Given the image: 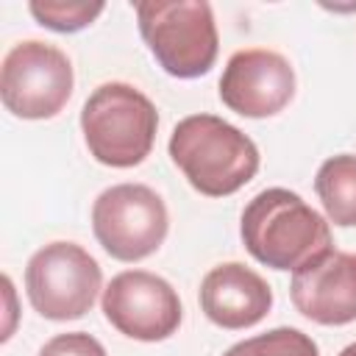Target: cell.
Returning a JSON list of instances; mask_svg holds the SVG:
<instances>
[{"label": "cell", "mask_w": 356, "mask_h": 356, "mask_svg": "<svg viewBox=\"0 0 356 356\" xmlns=\"http://www.w3.org/2000/svg\"><path fill=\"white\" fill-rule=\"evenodd\" d=\"M103 314L125 337L161 342L181 325L184 309L172 284L147 270H125L103 289Z\"/></svg>", "instance_id": "cell-8"}, {"label": "cell", "mask_w": 356, "mask_h": 356, "mask_svg": "<svg viewBox=\"0 0 356 356\" xmlns=\"http://www.w3.org/2000/svg\"><path fill=\"white\" fill-rule=\"evenodd\" d=\"M170 214L164 200L145 184H114L92 206V231L117 261H139L167 239Z\"/></svg>", "instance_id": "cell-6"}, {"label": "cell", "mask_w": 356, "mask_h": 356, "mask_svg": "<svg viewBox=\"0 0 356 356\" xmlns=\"http://www.w3.org/2000/svg\"><path fill=\"white\" fill-rule=\"evenodd\" d=\"M339 356H356V342H350L348 348H342V350H339Z\"/></svg>", "instance_id": "cell-17"}, {"label": "cell", "mask_w": 356, "mask_h": 356, "mask_svg": "<svg viewBox=\"0 0 356 356\" xmlns=\"http://www.w3.org/2000/svg\"><path fill=\"white\" fill-rule=\"evenodd\" d=\"M103 286V270L75 242H50L39 248L25 267V292L31 306L47 320H78Z\"/></svg>", "instance_id": "cell-5"}, {"label": "cell", "mask_w": 356, "mask_h": 356, "mask_svg": "<svg viewBox=\"0 0 356 356\" xmlns=\"http://www.w3.org/2000/svg\"><path fill=\"white\" fill-rule=\"evenodd\" d=\"M289 298L295 309L320 325L356 320V256L328 250L292 273Z\"/></svg>", "instance_id": "cell-10"}, {"label": "cell", "mask_w": 356, "mask_h": 356, "mask_svg": "<svg viewBox=\"0 0 356 356\" xmlns=\"http://www.w3.org/2000/svg\"><path fill=\"white\" fill-rule=\"evenodd\" d=\"M159 111L147 95L122 81L100 83L81 108V131L95 161L117 170L142 164L156 142Z\"/></svg>", "instance_id": "cell-3"}, {"label": "cell", "mask_w": 356, "mask_h": 356, "mask_svg": "<svg viewBox=\"0 0 356 356\" xmlns=\"http://www.w3.org/2000/svg\"><path fill=\"white\" fill-rule=\"evenodd\" d=\"M295 97V70L292 64L264 47L236 50L220 78V100L250 120H264L278 114Z\"/></svg>", "instance_id": "cell-9"}, {"label": "cell", "mask_w": 356, "mask_h": 356, "mask_svg": "<svg viewBox=\"0 0 356 356\" xmlns=\"http://www.w3.org/2000/svg\"><path fill=\"white\" fill-rule=\"evenodd\" d=\"M39 356H108V353L92 334L70 331V334H56L53 339H47Z\"/></svg>", "instance_id": "cell-15"}, {"label": "cell", "mask_w": 356, "mask_h": 356, "mask_svg": "<svg viewBox=\"0 0 356 356\" xmlns=\"http://www.w3.org/2000/svg\"><path fill=\"white\" fill-rule=\"evenodd\" d=\"M103 3H81V0H33L28 11L42 28L56 33H75L92 25L103 14Z\"/></svg>", "instance_id": "cell-14"}, {"label": "cell", "mask_w": 356, "mask_h": 356, "mask_svg": "<svg viewBox=\"0 0 356 356\" xmlns=\"http://www.w3.org/2000/svg\"><path fill=\"white\" fill-rule=\"evenodd\" d=\"M170 159L206 197L234 195L259 172L256 142L214 114L184 117L170 134Z\"/></svg>", "instance_id": "cell-2"}, {"label": "cell", "mask_w": 356, "mask_h": 356, "mask_svg": "<svg viewBox=\"0 0 356 356\" xmlns=\"http://www.w3.org/2000/svg\"><path fill=\"white\" fill-rule=\"evenodd\" d=\"M3 292H6V300H8V325L3 328L0 339L6 342L11 337V328H14V286H11V278L8 275H3Z\"/></svg>", "instance_id": "cell-16"}, {"label": "cell", "mask_w": 356, "mask_h": 356, "mask_svg": "<svg viewBox=\"0 0 356 356\" xmlns=\"http://www.w3.org/2000/svg\"><path fill=\"white\" fill-rule=\"evenodd\" d=\"M72 64L56 44L28 39L14 44L0 67L3 106L22 120L56 117L72 95Z\"/></svg>", "instance_id": "cell-7"}, {"label": "cell", "mask_w": 356, "mask_h": 356, "mask_svg": "<svg viewBox=\"0 0 356 356\" xmlns=\"http://www.w3.org/2000/svg\"><path fill=\"white\" fill-rule=\"evenodd\" d=\"M222 356H320V348L300 328L281 325L231 345Z\"/></svg>", "instance_id": "cell-13"}, {"label": "cell", "mask_w": 356, "mask_h": 356, "mask_svg": "<svg viewBox=\"0 0 356 356\" xmlns=\"http://www.w3.org/2000/svg\"><path fill=\"white\" fill-rule=\"evenodd\" d=\"M314 192L334 225H356V156L339 153L320 164L314 175Z\"/></svg>", "instance_id": "cell-12"}, {"label": "cell", "mask_w": 356, "mask_h": 356, "mask_svg": "<svg viewBox=\"0 0 356 356\" xmlns=\"http://www.w3.org/2000/svg\"><path fill=\"white\" fill-rule=\"evenodd\" d=\"M139 33L172 78L206 75L220 50L214 11L206 0H145L136 3Z\"/></svg>", "instance_id": "cell-4"}, {"label": "cell", "mask_w": 356, "mask_h": 356, "mask_svg": "<svg viewBox=\"0 0 356 356\" xmlns=\"http://www.w3.org/2000/svg\"><path fill=\"white\" fill-rule=\"evenodd\" d=\"M273 289L250 267L239 261L217 264L206 273L200 284V309L203 314L228 331H242L261 323L270 314Z\"/></svg>", "instance_id": "cell-11"}, {"label": "cell", "mask_w": 356, "mask_h": 356, "mask_svg": "<svg viewBox=\"0 0 356 356\" xmlns=\"http://www.w3.org/2000/svg\"><path fill=\"white\" fill-rule=\"evenodd\" d=\"M248 253L273 270H300L334 250L331 228L298 192L284 186L261 189L242 211L239 222Z\"/></svg>", "instance_id": "cell-1"}]
</instances>
